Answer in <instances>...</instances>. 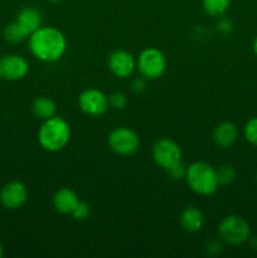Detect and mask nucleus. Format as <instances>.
Here are the masks:
<instances>
[{
    "mask_svg": "<svg viewBox=\"0 0 257 258\" xmlns=\"http://www.w3.org/2000/svg\"><path fill=\"white\" fill-rule=\"evenodd\" d=\"M28 39L32 54L42 62H55L60 59L67 50V39L57 28L39 27Z\"/></svg>",
    "mask_w": 257,
    "mask_h": 258,
    "instance_id": "nucleus-1",
    "label": "nucleus"
},
{
    "mask_svg": "<svg viewBox=\"0 0 257 258\" xmlns=\"http://www.w3.org/2000/svg\"><path fill=\"white\" fill-rule=\"evenodd\" d=\"M71 139V127L65 118L59 116L43 120L38 131V141L44 150L55 153L66 148Z\"/></svg>",
    "mask_w": 257,
    "mask_h": 258,
    "instance_id": "nucleus-2",
    "label": "nucleus"
},
{
    "mask_svg": "<svg viewBox=\"0 0 257 258\" xmlns=\"http://www.w3.org/2000/svg\"><path fill=\"white\" fill-rule=\"evenodd\" d=\"M185 180L194 193L203 197L212 196L219 186L216 169L204 161H196L186 166Z\"/></svg>",
    "mask_w": 257,
    "mask_h": 258,
    "instance_id": "nucleus-3",
    "label": "nucleus"
},
{
    "mask_svg": "<svg viewBox=\"0 0 257 258\" xmlns=\"http://www.w3.org/2000/svg\"><path fill=\"white\" fill-rule=\"evenodd\" d=\"M219 238L231 246H239L251 237V227L248 222L239 216H227L218 226Z\"/></svg>",
    "mask_w": 257,
    "mask_h": 258,
    "instance_id": "nucleus-4",
    "label": "nucleus"
},
{
    "mask_svg": "<svg viewBox=\"0 0 257 258\" xmlns=\"http://www.w3.org/2000/svg\"><path fill=\"white\" fill-rule=\"evenodd\" d=\"M136 68L146 80H158L166 70V58L158 48H145L136 59Z\"/></svg>",
    "mask_w": 257,
    "mask_h": 258,
    "instance_id": "nucleus-5",
    "label": "nucleus"
},
{
    "mask_svg": "<svg viewBox=\"0 0 257 258\" xmlns=\"http://www.w3.org/2000/svg\"><path fill=\"white\" fill-rule=\"evenodd\" d=\"M107 144L117 155H133L140 146V138L128 127H117L108 134Z\"/></svg>",
    "mask_w": 257,
    "mask_h": 258,
    "instance_id": "nucleus-6",
    "label": "nucleus"
},
{
    "mask_svg": "<svg viewBox=\"0 0 257 258\" xmlns=\"http://www.w3.org/2000/svg\"><path fill=\"white\" fill-rule=\"evenodd\" d=\"M153 158L156 165L168 171L181 161V150L175 141L164 138L154 144Z\"/></svg>",
    "mask_w": 257,
    "mask_h": 258,
    "instance_id": "nucleus-7",
    "label": "nucleus"
},
{
    "mask_svg": "<svg viewBox=\"0 0 257 258\" xmlns=\"http://www.w3.org/2000/svg\"><path fill=\"white\" fill-rule=\"evenodd\" d=\"M78 107L83 113L92 117L103 115L108 110V97L100 90L88 88L78 97Z\"/></svg>",
    "mask_w": 257,
    "mask_h": 258,
    "instance_id": "nucleus-8",
    "label": "nucleus"
},
{
    "mask_svg": "<svg viewBox=\"0 0 257 258\" xmlns=\"http://www.w3.org/2000/svg\"><path fill=\"white\" fill-rule=\"evenodd\" d=\"M29 72V63L22 55L9 54L0 58V78L5 81H18Z\"/></svg>",
    "mask_w": 257,
    "mask_h": 258,
    "instance_id": "nucleus-9",
    "label": "nucleus"
},
{
    "mask_svg": "<svg viewBox=\"0 0 257 258\" xmlns=\"http://www.w3.org/2000/svg\"><path fill=\"white\" fill-rule=\"evenodd\" d=\"M107 67L113 76L118 78H126L133 75L136 68V59L131 53L117 49L110 54L107 59Z\"/></svg>",
    "mask_w": 257,
    "mask_h": 258,
    "instance_id": "nucleus-10",
    "label": "nucleus"
},
{
    "mask_svg": "<svg viewBox=\"0 0 257 258\" xmlns=\"http://www.w3.org/2000/svg\"><path fill=\"white\" fill-rule=\"evenodd\" d=\"M28 201L27 186L20 181L14 180L5 184L0 190V202L8 209H18Z\"/></svg>",
    "mask_w": 257,
    "mask_h": 258,
    "instance_id": "nucleus-11",
    "label": "nucleus"
},
{
    "mask_svg": "<svg viewBox=\"0 0 257 258\" xmlns=\"http://www.w3.org/2000/svg\"><path fill=\"white\" fill-rule=\"evenodd\" d=\"M80 199L76 191L70 188H62L53 196V207L62 214H72L73 209L78 204Z\"/></svg>",
    "mask_w": 257,
    "mask_h": 258,
    "instance_id": "nucleus-12",
    "label": "nucleus"
},
{
    "mask_svg": "<svg viewBox=\"0 0 257 258\" xmlns=\"http://www.w3.org/2000/svg\"><path fill=\"white\" fill-rule=\"evenodd\" d=\"M213 139L219 148H231L238 139V128L228 121L222 122L214 128Z\"/></svg>",
    "mask_w": 257,
    "mask_h": 258,
    "instance_id": "nucleus-13",
    "label": "nucleus"
},
{
    "mask_svg": "<svg viewBox=\"0 0 257 258\" xmlns=\"http://www.w3.org/2000/svg\"><path fill=\"white\" fill-rule=\"evenodd\" d=\"M180 224L189 233H197L204 226V216L197 207H186L180 214Z\"/></svg>",
    "mask_w": 257,
    "mask_h": 258,
    "instance_id": "nucleus-14",
    "label": "nucleus"
},
{
    "mask_svg": "<svg viewBox=\"0 0 257 258\" xmlns=\"http://www.w3.org/2000/svg\"><path fill=\"white\" fill-rule=\"evenodd\" d=\"M15 22L19 23L23 28L28 32V34H32L33 32L38 29L39 27H42V17H40L39 10L35 9V8L27 7L24 9H22L19 12V14L17 15V19Z\"/></svg>",
    "mask_w": 257,
    "mask_h": 258,
    "instance_id": "nucleus-15",
    "label": "nucleus"
},
{
    "mask_svg": "<svg viewBox=\"0 0 257 258\" xmlns=\"http://www.w3.org/2000/svg\"><path fill=\"white\" fill-rule=\"evenodd\" d=\"M32 110L37 117L42 118V120H47V118L55 116L57 106L50 98L42 96V97H38L33 101Z\"/></svg>",
    "mask_w": 257,
    "mask_h": 258,
    "instance_id": "nucleus-16",
    "label": "nucleus"
},
{
    "mask_svg": "<svg viewBox=\"0 0 257 258\" xmlns=\"http://www.w3.org/2000/svg\"><path fill=\"white\" fill-rule=\"evenodd\" d=\"M207 15L213 18L223 17L231 5V0H202Z\"/></svg>",
    "mask_w": 257,
    "mask_h": 258,
    "instance_id": "nucleus-17",
    "label": "nucleus"
},
{
    "mask_svg": "<svg viewBox=\"0 0 257 258\" xmlns=\"http://www.w3.org/2000/svg\"><path fill=\"white\" fill-rule=\"evenodd\" d=\"M4 38L10 43H20L28 39L29 34L18 22H13L4 28Z\"/></svg>",
    "mask_w": 257,
    "mask_h": 258,
    "instance_id": "nucleus-18",
    "label": "nucleus"
},
{
    "mask_svg": "<svg viewBox=\"0 0 257 258\" xmlns=\"http://www.w3.org/2000/svg\"><path fill=\"white\" fill-rule=\"evenodd\" d=\"M216 171L219 185H228V184L233 183L234 179H236V170L231 165L224 164V165L219 166Z\"/></svg>",
    "mask_w": 257,
    "mask_h": 258,
    "instance_id": "nucleus-19",
    "label": "nucleus"
},
{
    "mask_svg": "<svg viewBox=\"0 0 257 258\" xmlns=\"http://www.w3.org/2000/svg\"><path fill=\"white\" fill-rule=\"evenodd\" d=\"M244 139L248 141L251 145L257 146V117L251 118V120L247 121V123L244 125L243 128Z\"/></svg>",
    "mask_w": 257,
    "mask_h": 258,
    "instance_id": "nucleus-20",
    "label": "nucleus"
},
{
    "mask_svg": "<svg viewBox=\"0 0 257 258\" xmlns=\"http://www.w3.org/2000/svg\"><path fill=\"white\" fill-rule=\"evenodd\" d=\"M108 105L115 110H122L127 105V96L122 92H115L108 97Z\"/></svg>",
    "mask_w": 257,
    "mask_h": 258,
    "instance_id": "nucleus-21",
    "label": "nucleus"
},
{
    "mask_svg": "<svg viewBox=\"0 0 257 258\" xmlns=\"http://www.w3.org/2000/svg\"><path fill=\"white\" fill-rule=\"evenodd\" d=\"M88 214H90V207H88L87 203L81 201L78 202V204L76 206V208L73 209L72 212L73 218L77 219V221H83V219L87 218Z\"/></svg>",
    "mask_w": 257,
    "mask_h": 258,
    "instance_id": "nucleus-22",
    "label": "nucleus"
},
{
    "mask_svg": "<svg viewBox=\"0 0 257 258\" xmlns=\"http://www.w3.org/2000/svg\"><path fill=\"white\" fill-rule=\"evenodd\" d=\"M217 28H218V30L222 34H228V33H231L232 29H233V23H232V20L228 19V18L219 17L218 23H217Z\"/></svg>",
    "mask_w": 257,
    "mask_h": 258,
    "instance_id": "nucleus-23",
    "label": "nucleus"
},
{
    "mask_svg": "<svg viewBox=\"0 0 257 258\" xmlns=\"http://www.w3.org/2000/svg\"><path fill=\"white\" fill-rule=\"evenodd\" d=\"M169 175L171 176L173 179H181V178H185V173H186V166L184 165L183 163H178L175 166L168 170Z\"/></svg>",
    "mask_w": 257,
    "mask_h": 258,
    "instance_id": "nucleus-24",
    "label": "nucleus"
},
{
    "mask_svg": "<svg viewBox=\"0 0 257 258\" xmlns=\"http://www.w3.org/2000/svg\"><path fill=\"white\" fill-rule=\"evenodd\" d=\"M145 81H146V78H144L143 76H141V77L135 78V80L133 81V83H131V90L136 93L143 92V91L145 90V86H146Z\"/></svg>",
    "mask_w": 257,
    "mask_h": 258,
    "instance_id": "nucleus-25",
    "label": "nucleus"
},
{
    "mask_svg": "<svg viewBox=\"0 0 257 258\" xmlns=\"http://www.w3.org/2000/svg\"><path fill=\"white\" fill-rule=\"evenodd\" d=\"M222 248H223V247H222V244L219 243L218 241H212L207 244L206 251H207V253L211 254V256H214V254L221 253Z\"/></svg>",
    "mask_w": 257,
    "mask_h": 258,
    "instance_id": "nucleus-26",
    "label": "nucleus"
},
{
    "mask_svg": "<svg viewBox=\"0 0 257 258\" xmlns=\"http://www.w3.org/2000/svg\"><path fill=\"white\" fill-rule=\"evenodd\" d=\"M249 247L254 251H257V236L256 237H249Z\"/></svg>",
    "mask_w": 257,
    "mask_h": 258,
    "instance_id": "nucleus-27",
    "label": "nucleus"
},
{
    "mask_svg": "<svg viewBox=\"0 0 257 258\" xmlns=\"http://www.w3.org/2000/svg\"><path fill=\"white\" fill-rule=\"evenodd\" d=\"M252 49H253L254 55H256V57H257V35H256V37H254V39H253V44H252Z\"/></svg>",
    "mask_w": 257,
    "mask_h": 258,
    "instance_id": "nucleus-28",
    "label": "nucleus"
},
{
    "mask_svg": "<svg viewBox=\"0 0 257 258\" xmlns=\"http://www.w3.org/2000/svg\"><path fill=\"white\" fill-rule=\"evenodd\" d=\"M3 254H4V249H3V246L0 244V257H2Z\"/></svg>",
    "mask_w": 257,
    "mask_h": 258,
    "instance_id": "nucleus-29",
    "label": "nucleus"
},
{
    "mask_svg": "<svg viewBox=\"0 0 257 258\" xmlns=\"http://www.w3.org/2000/svg\"><path fill=\"white\" fill-rule=\"evenodd\" d=\"M49 2H52V3H59V2H62V0H49Z\"/></svg>",
    "mask_w": 257,
    "mask_h": 258,
    "instance_id": "nucleus-30",
    "label": "nucleus"
},
{
    "mask_svg": "<svg viewBox=\"0 0 257 258\" xmlns=\"http://www.w3.org/2000/svg\"><path fill=\"white\" fill-rule=\"evenodd\" d=\"M256 181H257V176H256Z\"/></svg>",
    "mask_w": 257,
    "mask_h": 258,
    "instance_id": "nucleus-31",
    "label": "nucleus"
}]
</instances>
